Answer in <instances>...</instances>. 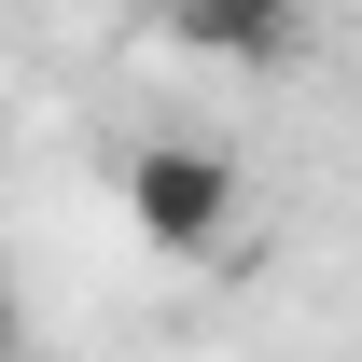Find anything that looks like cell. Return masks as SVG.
Wrapping results in <instances>:
<instances>
[{
    "instance_id": "6da1fadb",
    "label": "cell",
    "mask_w": 362,
    "mask_h": 362,
    "mask_svg": "<svg viewBox=\"0 0 362 362\" xmlns=\"http://www.w3.org/2000/svg\"><path fill=\"white\" fill-rule=\"evenodd\" d=\"M112 195H126V223L168 265H209L237 237V153H209V139H139L126 168H112Z\"/></svg>"
},
{
    "instance_id": "7a4b0ae2",
    "label": "cell",
    "mask_w": 362,
    "mask_h": 362,
    "mask_svg": "<svg viewBox=\"0 0 362 362\" xmlns=\"http://www.w3.org/2000/svg\"><path fill=\"white\" fill-rule=\"evenodd\" d=\"M153 28L209 70H293L307 56V0H153Z\"/></svg>"
}]
</instances>
